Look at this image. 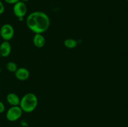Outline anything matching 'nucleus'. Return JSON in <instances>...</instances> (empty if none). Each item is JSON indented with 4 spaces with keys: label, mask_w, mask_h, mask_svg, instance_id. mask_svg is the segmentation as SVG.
Masks as SVG:
<instances>
[{
    "label": "nucleus",
    "mask_w": 128,
    "mask_h": 127,
    "mask_svg": "<svg viewBox=\"0 0 128 127\" xmlns=\"http://www.w3.org/2000/svg\"><path fill=\"white\" fill-rule=\"evenodd\" d=\"M38 104V99L34 93H27L22 96L20 99V107L22 112L25 113L32 112L37 107Z\"/></svg>",
    "instance_id": "obj_2"
},
{
    "label": "nucleus",
    "mask_w": 128,
    "mask_h": 127,
    "mask_svg": "<svg viewBox=\"0 0 128 127\" xmlns=\"http://www.w3.org/2000/svg\"><path fill=\"white\" fill-rule=\"evenodd\" d=\"M5 110V105L3 102L0 101V113H2L4 112Z\"/></svg>",
    "instance_id": "obj_13"
},
{
    "label": "nucleus",
    "mask_w": 128,
    "mask_h": 127,
    "mask_svg": "<svg viewBox=\"0 0 128 127\" xmlns=\"http://www.w3.org/2000/svg\"><path fill=\"white\" fill-rule=\"evenodd\" d=\"M20 0H4V2H6L8 4H14L15 3L18 2Z\"/></svg>",
    "instance_id": "obj_14"
},
{
    "label": "nucleus",
    "mask_w": 128,
    "mask_h": 127,
    "mask_svg": "<svg viewBox=\"0 0 128 127\" xmlns=\"http://www.w3.org/2000/svg\"><path fill=\"white\" fill-rule=\"evenodd\" d=\"M20 97L15 93H9L6 96V101L11 106H19L20 103Z\"/></svg>",
    "instance_id": "obj_9"
},
{
    "label": "nucleus",
    "mask_w": 128,
    "mask_h": 127,
    "mask_svg": "<svg viewBox=\"0 0 128 127\" xmlns=\"http://www.w3.org/2000/svg\"><path fill=\"white\" fill-rule=\"evenodd\" d=\"M18 67L17 64L14 62H12V61H10V62H8L7 64H6V68L10 72L14 73L16 70L18 69Z\"/></svg>",
    "instance_id": "obj_11"
},
{
    "label": "nucleus",
    "mask_w": 128,
    "mask_h": 127,
    "mask_svg": "<svg viewBox=\"0 0 128 127\" xmlns=\"http://www.w3.org/2000/svg\"><path fill=\"white\" fill-rule=\"evenodd\" d=\"M1 54H0V58H1Z\"/></svg>",
    "instance_id": "obj_17"
},
{
    "label": "nucleus",
    "mask_w": 128,
    "mask_h": 127,
    "mask_svg": "<svg viewBox=\"0 0 128 127\" xmlns=\"http://www.w3.org/2000/svg\"><path fill=\"white\" fill-rule=\"evenodd\" d=\"M64 46L68 49H74L77 47L78 42L74 39L68 38L64 41Z\"/></svg>",
    "instance_id": "obj_10"
},
{
    "label": "nucleus",
    "mask_w": 128,
    "mask_h": 127,
    "mask_svg": "<svg viewBox=\"0 0 128 127\" xmlns=\"http://www.w3.org/2000/svg\"><path fill=\"white\" fill-rule=\"evenodd\" d=\"M126 1H128V0H126Z\"/></svg>",
    "instance_id": "obj_18"
},
{
    "label": "nucleus",
    "mask_w": 128,
    "mask_h": 127,
    "mask_svg": "<svg viewBox=\"0 0 128 127\" xmlns=\"http://www.w3.org/2000/svg\"><path fill=\"white\" fill-rule=\"evenodd\" d=\"M1 69L0 68V73H1Z\"/></svg>",
    "instance_id": "obj_16"
},
{
    "label": "nucleus",
    "mask_w": 128,
    "mask_h": 127,
    "mask_svg": "<svg viewBox=\"0 0 128 127\" xmlns=\"http://www.w3.org/2000/svg\"><path fill=\"white\" fill-rule=\"evenodd\" d=\"M26 23L28 27L35 34H42L50 26L48 15L42 11H34L27 17Z\"/></svg>",
    "instance_id": "obj_1"
},
{
    "label": "nucleus",
    "mask_w": 128,
    "mask_h": 127,
    "mask_svg": "<svg viewBox=\"0 0 128 127\" xmlns=\"http://www.w3.org/2000/svg\"><path fill=\"white\" fill-rule=\"evenodd\" d=\"M20 1H22V2H27V1H30V0H20Z\"/></svg>",
    "instance_id": "obj_15"
},
{
    "label": "nucleus",
    "mask_w": 128,
    "mask_h": 127,
    "mask_svg": "<svg viewBox=\"0 0 128 127\" xmlns=\"http://www.w3.org/2000/svg\"><path fill=\"white\" fill-rule=\"evenodd\" d=\"M14 35V29L10 24H4L0 28V36L3 41H10Z\"/></svg>",
    "instance_id": "obj_4"
},
{
    "label": "nucleus",
    "mask_w": 128,
    "mask_h": 127,
    "mask_svg": "<svg viewBox=\"0 0 128 127\" xmlns=\"http://www.w3.org/2000/svg\"><path fill=\"white\" fill-rule=\"evenodd\" d=\"M5 11L4 5L3 2L0 0V15L2 14Z\"/></svg>",
    "instance_id": "obj_12"
},
{
    "label": "nucleus",
    "mask_w": 128,
    "mask_h": 127,
    "mask_svg": "<svg viewBox=\"0 0 128 127\" xmlns=\"http://www.w3.org/2000/svg\"><path fill=\"white\" fill-rule=\"evenodd\" d=\"M15 77L21 81H25L30 77V72L28 68L25 67H19L14 72Z\"/></svg>",
    "instance_id": "obj_6"
},
{
    "label": "nucleus",
    "mask_w": 128,
    "mask_h": 127,
    "mask_svg": "<svg viewBox=\"0 0 128 127\" xmlns=\"http://www.w3.org/2000/svg\"></svg>",
    "instance_id": "obj_19"
},
{
    "label": "nucleus",
    "mask_w": 128,
    "mask_h": 127,
    "mask_svg": "<svg viewBox=\"0 0 128 127\" xmlns=\"http://www.w3.org/2000/svg\"><path fill=\"white\" fill-rule=\"evenodd\" d=\"M11 52V45L10 41H3L0 44V54L1 57H6L10 55Z\"/></svg>",
    "instance_id": "obj_7"
},
{
    "label": "nucleus",
    "mask_w": 128,
    "mask_h": 127,
    "mask_svg": "<svg viewBox=\"0 0 128 127\" xmlns=\"http://www.w3.org/2000/svg\"><path fill=\"white\" fill-rule=\"evenodd\" d=\"M22 113L23 112L20 106H11L6 112V117L10 122H16L21 118Z\"/></svg>",
    "instance_id": "obj_3"
},
{
    "label": "nucleus",
    "mask_w": 128,
    "mask_h": 127,
    "mask_svg": "<svg viewBox=\"0 0 128 127\" xmlns=\"http://www.w3.org/2000/svg\"><path fill=\"white\" fill-rule=\"evenodd\" d=\"M33 44L38 48H42L46 44V39L42 34H35L32 39Z\"/></svg>",
    "instance_id": "obj_8"
},
{
    "label": "nucleus",
    "mask_w": 128,
    "mask_h": 127,
    "mask_svg": "<svg viewBox=\"0 0 128 127\" xmlns=\"http://www.w3.org/2000/svg\"><path fill=\"white\" fill-rule=\"evenodd\" d=\"M13 13L18 19L23 18L27 13V6L25 2L19 1L14 4H13Z\"/></svg>",
    "instance_id": "obj_5"
}]
</instances>
